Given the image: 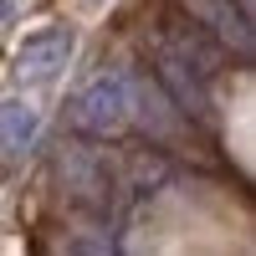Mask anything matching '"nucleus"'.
<instances>
[{
	"label": "nucleus",
	"instance_id": "obj_1",
	"mask_svg": "<svg viewBox=\"0 0 256 256\" xmlns=\"http://www.w3.org/2000/svg\"><path fill=\"white\" fill-rule=\"evenodd\" d=\"M56 184L77 210H88L92 220H108V210L118 205V190H123V174L113 169V159L102 148H88V144H62L56 154Z\"/></svg>",
	"mask_w": 256,
	"mask_h": 256
},
{
	"label": "nucleus",
	"instance_id": "obj_2",
	"mask_svg": "<svg viewBox=\"0 0 256 256\" xmlns=\"http://www.w3.org/2000/svg\"><path fill=\"white\" fill-rule=\"evenodd\" d=\"M128 102H134V72H102L67 102V123L82 138H123L128 134Z\"/></svg>",
	"mask_w": 256,
	"mask_h": 256
},
{
	"label": "nucleus",
	"instance_id": "obj_3",
	"mask_svg": "<svg viewBox=\"0 0 256 256\" xmlns=\"http://www.w3.org/2000/svg\"><path fill=\"white\" fill-rule=\"evenodd\" d=\"M154 82L169 92V102H174L190 123H200V128H220L216 92H210V82H216V77H205L190 56L169 52L164 41H154Z\"/></svg>",
	"mask_w": 256,
	"mask_h": 256
},
{
	"label": "nucleus",
	"instance_id": "obj_4",
	"mask_svg": "<svg viewBox=\"0 0 256 256\" xmlns=\"http://www.w3.org/2000/svg\"><path fill=\"white\" fill-rule=\"evenodd\" d=\"M180 10L195 20L226 56H236V62L256 56V31H251V10L246 6H236V0H180Z\"/></svg>",
	"mask_w": 256,
	"mask_h": 256
},
{
	"label": "nucleus",
	"instance_id": "obj_5",
	"mask_svg": "<svg viewBox=\"0 0 256 256\" xmlns=\"http://www.w3.org/2000/svg\"><path fill=\"white\" fill-rule=\"evenodd\" d=\"M72 56V26H46V31H31L26 41L16 46V72L20 77H56Z\"/></svg>",
	"mask_w": 256,
	"mask_h": 256
},
{
	"label": "nucleus",
	"instance_id": "obj_6",
	"mask_svg": "<svg viewBox=\"0 0 256 256\" xmlns=\"http://www.w3.org/2000/svg\"><path fill=\"white\" fill-rule=\"evenodd\" d=\"M36 113L26 108V102H0V148H6L10 159H20L26 148L36 144Z\"/></svg>",
	"mask_w": 256,
	"mask_h": 256
}]
</instances>
